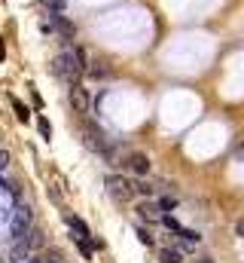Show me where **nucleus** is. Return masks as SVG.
Listing matches in <instances>:
<instances>
[{"label": "nucleus", "instance_id": "9d476101", "mask_svg": "<svg viewBox=\"0 0 244 263\" xmlns=\"http://www.w3.org/2000/svg\"><path fill=\"white\" fill-rule=\"evenodd\" d=\"M12 107H15V116H18V123H28L31 119V110L18 101V98H12Z\"/></svg>", "mask_w": 244, "mask_h": 263}, {"label": "nucleus", "instance_id": "1a4fd4ad", "mask_svg": "<svg viewBox=\"0 0 244 263\" xmlns=\"http://www.w3.org/2000/svg\"><path fill=\"white\" fill-rule=\"evenodd\" d=\"M49 15H52V25H55V28H58V34H64V37H67V40H73V25H70V21H67V18H61V15H58V12H49Z\"/></svg>", "mask_w": 244, "mask_h": 263}, {"label": "nucleus", "instance_id": "7ed1b4c3", "mask_svg": "<svg viewBox=\"0 0 244 263\" xmlns=\"http://www.w3.org/2000/svg\"><path fill=\"white\" fill-rule=\"evenodd\" d=\"M107 193L116 199V202H128L131 196H134V184L131 181H125L122 175H107Z\"/></svg>", "mask_w": 244, "mask_h": 263}, {"label": "nucleus", "instance_id": "2eb2a0df", "mask_svg": "<svg viewBox=\"0 0 244 263\" xmlns=\"http://www.w3.org/2000/svg\"><path fill=\"white\" fill-rule=\"evenodd\" d=\"M37 129H40V135H43L46 141L52 138V126H49V119H46V116H40V119H37Z\"/></svg>", "mask_w": 244, "mask_h": 263}, {"label": "nucleus", "instance_id": "ddd939ff", "mask_svg": "<svg viewBox=\"0 0 244 263\" xmlns=\"http://www.w3.org/2000/svg\"><path fill=\"white\" fill-rule=\"evenodd\" d=\"M165 263H183V254L180 251H171V248H162V254H159Z\"/></svg>", "mask_w": 244, "mask_h": 263}, {"label": "nucleus", "instance_id": "6ab92c4d", "mask_svg": "<svg viewBox=\"0 0 244 263\" xmlns=\"http://www.w3.org/2000/svg\"><path fill=\"white\" fill-rule=\"evenodd\" d=\"M138 239H141V242H144V245H147V248H153V236H150V233H147V230H144V227H141V230H138Z\"/></svg>", "mask_w": 244, "mask_h": 263}, {"label": "nucleus", "instance_id": "4be33fe9", "mask_svg": "<svg viewBox=\"0 0 244 263\" xmlns=\"http://www.w3.org/2000/svg\"><path fill=\"white\" fill-rule=\"evenodd\" d=\"M235 236H241V239H244V218L235 224Z\"/></svg>", "mask_w": 244, "mask_h": 263}, {"label": "nucleus", "instance_id": "393cba45", "mask_svg": "<svg viewBox=\"0 0 244 263\" xmlns=\"http://www.w3.org/2000/svg\"><path fill=\"white\" fill-rule=\"evenodd\" d=\"M24 263H40V260H24Z\"/></svg>", "mask_w": 244, "mask_h": 263}, {"label": "nucleus", "instance_id": "4468645a", "mask_svg": "<svg viewBox=\"0 0 244 263\" xmlns=\"http://www.w3.org/2000/svg\"><path fill=\"white\" fill-rule=\"evenodd\" d=\"M73 242H76V248H79V254H83L86 260H92V245H89V239H76V236H73Z\"/></svg>", "mask_w": 244, "mask_h": 263}, {"label": "nucleus", "instance_id": "6e6552de", "mask_svg": "<svg viewBox=\"0 0 244 263\" xmlns=\"http://www.w3.org/2000/svg\"><path fill=\"white\" fill-rule=\"evenodd\" d=\"M128 169L138 172V175H147V172H150V159H147L144 153H131V156H128Z\"/></svg>", "mask_w": 244, "mask_h": 263}, {"label": "nucleus", "instance_id": "0eeeda50", "mask_svg": "<svg viewBox=\"0 0 244 263\" xmlns=\"http://www.w3.org/2000/svg\"><path fill=\"white\" fill-rule=\"evenodd\" d=\"M138 214H141L147 224H159V221H162L159 205H150V202H141V205H138Z\"/></svg>", "mask_w": 244, "mask_h": 263}, {"label": "nucleus", "instance_id": "f8f14e48", "mask_svg": "<svg viewBox=\"0 0 244 263\" xmlns=\"http://www.w3.org/2000/svg\"><path fill=\"white\" fill-rule=\"evenodd\" d=\"M177 236H180V239H183V242H186V245H199V242H202V236H199V233H196V230H180V233H177Z\"/></svg>", "mask_w": 244, "mask_h": 263}, {"label": "nucleus", "instance_id": "a878e982", "mask_svg": "<svg viewBox=\"0 0 244 263\" xmlns=\"http://www.w3.org/2000/svg\"><path fill=\"white\" fill-rule=\"evenodd\" d=\"M199 263H211V260H199Z\"/></svg>", "mask_w": 244, "mask_h": 263}, {"label": "nucleus", "instance_id": "b1692460", "mask_svg": "<svg viewBox=\"0 0 244 263\" xmlns=\"http://www.w3.org/2000/svg\"><path fill=\"white\" fill-rule=\"evenodd\" d=\"M238 159H241V162H244V144H241V147H238Z\"/></svg>", "mask_w": 244, "mask_h": 263}, {"label": "nucleus", "instance_id": "423d86ee", "mask_svg": "<svg viewBox=\"0 0 244 263\" xmlns=\"http://www.w3.org/2000/svg\"><path fill=\"white\" fill-rule=\"evenodd\" d=\"M64 221H67V227L73 230L76 239H89V236H92V233H89V224H86L83 218H76V214H64Z\"/></svg>", "mask_w": 244, "mask_h": 263}, {"label": "nucleus", "instance_id": "f03ea898", "mask_svg": "<svg viewBox=\"0 0 244 263\" xmlns=\"http://www.w3.org/2000/svg\"><path fill=\"white\" fill-rule=\"evenodd\" d=\"M31 224H34L31 208H28V205H18V208L12 211V221H9V236H12V242H15V239H24V236L31 233Z\"/></svg>", "mask_w": 244, "mask_h": 263}, {"label": "nucleus", "instance_id": "f257e3e1", "mask_svg": "<svg viewBox=\"0 0 244 263\" xmlns=\"http://www.w3.org/2000/svg\"><path fill=\"white\" fill-rule=\"evenodd\" d=\"M52 70H55L61 80H67L70 86H73V83H79V77H83V64L76 61V55H73V52H58V55H55V61H52Z\"/></svg>", "mask_w": 244, "mask_h": 263}, {"label": "nucleus", "instance_id": "f3484780", "mask_svg": "<svg viewBox=\"0 0 244 263\" xmlns=\"http://www.w3.org/2000/svg\"><path fill=\"white\" fill-rule=\"evenodd\" d=\"M134 193H141V196H153V184H147V181H134Z\"/></svg>", "mask_w": 244, "mask_h": 263}, {"label": "nucleus", "instance_id": "39448f33", "mask_svg": "<svg viewBox=\"0 0 244 263\" xmlns=\"http://www.w3.org/2000/svg\"><path fill=\"white\" fill-rule=\"evenodd\" d=\"M28 254H31V239H28V236H24V239H15L12 248H9V260L12 263H24L28 260Z\"/></svg>", "mask_w": 244, "mask_h": 263}, {"label": "nucleus", "instance_id": "412c9836", "mask_svg": "<svg viewBox=\"0 0 244 263\" xmlns=\"http://www.w3.org/2000/svg\"><path fill=\"white\" fill-rule=\"evenodd\" d=\"M6 165H9V153H6V150H0V172H3Z\"/></svg>", "mask_w": 244, "mask_h": 263}, {"label": "nucleus", "instance_id": "bb28decb", "mask_svg": "<svg viewBox=\"0 0 244 263\" xmlns=\"http://www.w3.org/2000/svg\"><path fill=\"white\" fill-rule=\"evenodd\" d=\"M0 187H6V184H3V181H0Z\"/></svg>", "mask_w": 244, "mask_h": 263}, {"label": "nucleus", "instance_id": "20e7f679", "mask_svg": "<svg viewBox=\"0 0 244 263\" xmlns=\"http://www.w3.org/2000/svg\"><path fill=\"white\" fill-rule=\"evenodd\" d=\"M70 104H73V110L76 113H89V107H92V98H89V89L83 86V83H73L70 86Z\"/></svg>", "mask_w": 244, "mask_h": 263}, {"label": "nucleus", "instance_id": "dca6fc26", "mask_svg": "<svg viewBox=\"0 0 244 263\" xmlns=\"http://www.w3.org/2000/svg\"><path fill=\"white\" fill-rule=\"evenodd\" d=\"M40 3H43L49 12H64V6H67L64 0H40Z\"/></svg>", "mask_w": 244, "mask_h": 263}, {"label": "nucleus", "instance_id": "aec40b11", "mask_svg": "<svg viewBox=\"0 0 244 263\" xmlns=\"http://www.w3.org/2000/svg\"><path fill=\"white\" fill-rule=\"evenodd\" d=\"M73 55H76V61L83 64V70H86V67H89V58H86V49H76Z\"/></svg>", "mask_w": 244, "mask_h": 263}, {"label": "nucleus", "instance_id": "5701e85b", "mask_svg": "<svg viewBox=\"0 0 244 263\" xmlns=\"http://www.w3.org/2000/svg\"><path fill=\"white\" fill-rule=\"evenodd\" d=\"M6 58V46H3V37H0V61Z\"/></svg>", "mask_w": 244, "mask_h": 263}, {"label": "nucleus", "instance_id": "a211bd4d", "mask_svg": "<svg viewBox=\"0 0 244 263\" xmlns=\"http://www.w3.org/2000/svg\"><path fill=\"white\" fill-rule=\"evenodd\" d=\"M174 205H177V199H168V196H165V199H159V211H171Z\"/></svg>", "mask_w": 244, "mask_h": 263}, {"label": "nucleus", "instance_id": "9b49d317", "mask_svg": "<svg viewBox=\"0 0 244 263\" xmlns=\"http://www.w3.org/2000/svg\"><path fill=\"white\" fill-rule=\"evenodd\" d=\"M159 224H162L165 230H171V233H180V230H183V227L177 224V218H171V214H162V221H159Z\"/></svg>", "mask_w": 244, "mask_h": 263}]
</instances>
